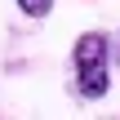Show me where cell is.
<instances>
[{"label": "cell", "mask_w": 120, "mask_h": 120, "mask_svg": "<svg viewBox=\"0 0 120 120\" xmlns=\"http://www.w3.org/2000/svg\"><path fill=\"white\" fill-rule=\"evenodd\" d=\"M71 76H76V94H80V98H89V102L107 98V89H111V40H107L102 31L76 36Z\"/></svg>", "instance_id": "obj_1"}, {"label": "cell", "mask_w": 120, "mask_h": 120, "mask_svg": "<svg viewBox=\"0 0 120 120\" xmlns=\"http://www.w3.org/2000/svg\"><path fill=\"white\" fill-rule=\"evenodd\" d=\"M18 4V13H27V18H49L53 13V0H13Z\"/></svg>", "instance_id": "obj_2"}, {"label": "cell", "mask_w": 120, "mask_h": 120, "mask_svg": "<svg viewBox=\"0 0 120 120\" xmlns=\"http://www.w3.org/2000/svg\"><path fill=\"white\" fill-rule=\"evenodd\" d=\"M111 58H120V36H116V49H111Z\"/></svg>", "instance_id": "obj_3"}]
</instances>
